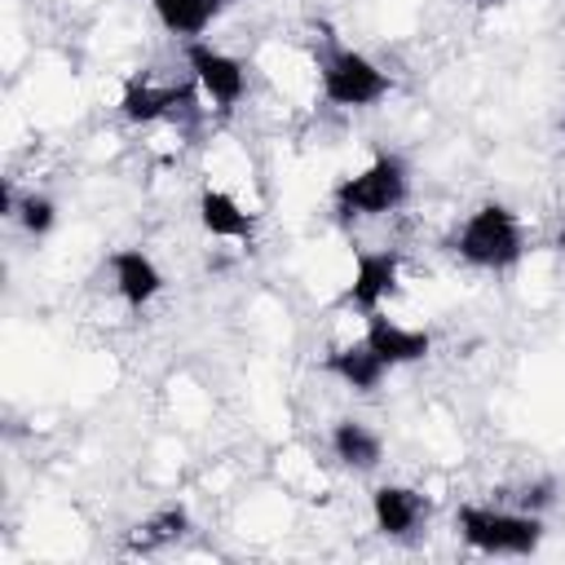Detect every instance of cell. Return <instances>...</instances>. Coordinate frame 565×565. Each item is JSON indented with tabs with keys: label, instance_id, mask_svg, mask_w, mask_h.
Instances as JSON below:
<instances>
[{
	"label": "cell",
	"instance_id": "4",
	"mask_svg": "<svg viewBox=\"0 0 565 565\" xmlns=\"http://www.w3.org/2000/svg\"><path fill=\"white\" fill-rule=\"evenodd\" d=\"M411 194V168L402 154H375L366 168H358L353 177H344L331 190L335 216L340 221H375L388 216L406 203Z\"/></svg>",
	"mask_w": 565,
	"mask_h": 565
},
{
	"label": "cell",
	"instance_id": "6",
	"mask_svg": "<svg viewBox=\"0 0 565 565\" xmlns=\"http://www.w3.org/2000/svg\"><path fill=\"white\" fill-rule=\"evenodd\" d=\"M185 66H190L199 93L221 115H230L243 102V93H247V66L234 53H225V49H216L207 40H185Z\"/></svg>",
	"mask_w": 565,
	"mask_h": 565
},
{
	"label": "cell",
	"instance_id": "5",
	"mask_svg": "<svg viewBox=\"0 0 565 565\" xmlns=\"http://www.w3.org/2000/svg\"><path fill=\"white\" fill-rule=\"evenodd\" d=\"M199 110V84H154L150 75H132L119 93V115L128 124H194Z\"/></svg>",
	"mask_w": 565,
	"mask_h": 565
},
{
	"label": "cell",
	"instance_id": "16",
	"mask_svg": "<svg viewBox=\"0 0 565 565\" xmlns=\"http://www.w3.org/2000/svg\"><path fill=\"white\" fill-rule=\"evenodd\" d=\"M13 221L31 234V238H44V234H53V225H57V203L49 199V194H22L18 199V212H13Z\"/></svg>",
	"mask_w": 565,
	"mask_h": 565
},
{
	"label": "cell",
	"instance_id": "13",
	"mask_svg": "<svg viewBox=\"0 0 565 565\" xmlns=\"http://www.w3.org/2000/svg\"><path fill=\"white\" fill-rule=\"evenodd\" d=\"M327 441H331V455H335L344 468H353V472H371V468L384 459L380 433H375L371 424H362V419H335Z\"/></svg>",
	"mask_w": 565,
	"mask_h": 565
},
{
	"label": "cell",
	"instance_id": "12",
	"mask_svg": "<svg viewBox=\"0 0 565 565\" xmlns=\"http://www.w3.org/2000/svg\"><path fill=\"white\" fill-rule=\"evenodd\" d=\"M199 225H203L212 238H238V243H247L252 230H256L252 212H243V203H238L230 190H216V185H207V190L199 194Z\"/></svg>",
	"mask_w": 565,
	"mask_h": 565
},
{
	"label": "cell",
	"instance_id": "15",
	"mask_svg": "<svg viewBox=\"0 0 565 565\" xmlns=\"http://www.w3.org/2000/svg\"><path fill=\"white\" fill-rule=\"evenodd\" d=\"M190 530V512L181 508V503H168V508H159L154 516H146L141 525H132V534H128V552H163V547H172L181 534Z\"/></svg>",
	"mask_w": 565,
	"mask_h": 565
},
{
	"label": "cell",
	"instance_id": "7",
	"mask_svg": "<svg viewBox=\"0 0 565 565\" xmlns=\"http://www.w3.org/2000/svg\"><path fill=\"white\" fill-rule=\"evenodd\" d=\"M397 278H402V256L393 247H380V252H358L353 260V278L344 287V305L353 313H375L393 291H397Z\"/></svg>",
	"mask_w": 565,
	"mask_h": 565
},
{
	"label": "cell",
	"instance_id": "10",
	"mask_svg": "<svg viewBox=\"0 0 565 565\" xmlns=\"http://www.w3.org/2000/svg\"><path fill=\"white\" fill-rule=\"evenodd\" d=\"M362 340L388 362V371H393V366H415V362H424V358L433 353V335H428L424 327L393 322V318H384L380 309L366 313V335H362Z\"/></svg>",
	"mask_w": 565,
	"mask_h": 565
},
{
	"label": "cell",
	"instance_id": "17",
	"mask_svg": "<svg viewBox=\"0 0 565 565\" xmlns=\"http://www.w3.org/2000/svg\"><path fill=\"white\" fill-rule=\"evenodd\" d=\"M556 499V481L552 477H539V481H525L516 494H512V508H521V512H539L543 516V508Z\"/></svg>",
	"mask_w": 565,
	"mask_h": 565
},
{
	"label": "cell",
	"instance_id": "1",
	"mask_svg": "<svg viewBox=\"0 0 565 565\" xmlns=\"http://www.w3.org/2000/svg\"><path fill=\"white\" fill-rule=\"evenodd\" d=\"M318 88L327 97V106H340V110H366V106H380L393 88L388 71L380 62H371L362 49H349L340 44L331 31L318 49Z\"/></svg>",
	"mask_w": 565,
	"mask_h": 565
},
{
	"label": "cell",
	"instance_id": "9",
	"mask_svg": "<svg viewBox=\"0 0 565 565\" xmlns=\"http://www.w3.org/2000/svg\"><path fill=\"white\" fill-rule=\"evenodd\" d=\"M106 265H110L115 296H119L128 309H146V305L163 291V269H159L154 256L141 252V247H115Z\"/></svg>",
	"mask_w": 565,
	"mask_h": 565
},
{
	"label": "cell",
	"instance_id": "2",
	"mask_svg": "<svg viewBox=\"0 0 565 565\" xmlns=\"http://www.w3.org/2000/svg\"><path fill=\"white\" fill-rule=\"evenodd\" d=\"M450 252L472 269H490V274L512 269L521 260V252H525V234H521L516 212L508 203H494V199L472 207L463 216V225L455 230Z\"/></svg>",
	"mask_w": 565,
	"mask_h": 565
},
{
	"label": "cell",
	"instance_id": "11",
	"mask_svg": "<svg viewBox=\"0 0 565 565\" xmlns=\"http://www.w3.org/2000/svg\"><path fill=\"white\" fill-rule=\"evenodd\" d=\"M322 371L335 375V380H340L344 388H353V393H375V388L384 384V375H388V362H384L366 340H358V344L331 349V353L322 358Z\"/></svg>",
	"mask_w": 565,
	"mask_h": 565
},
{
	"label": "cell",
	"instance_id": "20",
	"mask_svg": "<svg viewBox=\"0 0 565 565\" xmlns=\"http://www.w3.org/2000/svg\"><path fill=\"white\" fill-rule=\"evenodd\" d=\"M477 4H499V0H477Z\"/></svg>",
	"mask_w": 565,
	"mask_h": 565
},
{
	"label": "cell",
	"instance_id": "18",
	"mask_svg": "<svg viewBox=\"0 0 565 565\" xmlns=\"http://www.w3.org/2000/svg\"><path fill=\"white\" fill-rule=\"evenodd\" d=\"M556 252H561V256H565V221H561V225H556Z\"/></svg>",
	"mask_w": 565,
	"mask_h": 565
},
{
	"label": "cell",
	"instance_id": "3",
	"mask_svg": "<svg viewBox=\"0 0 565 565\" xmlns=\"http://www.w3.org/2000/svg\"><path fill=\"white\" fill-rule=\"evenodd\" d=\"M459 539L481 556H534L543 543V516L494 503H463L455 512Z\"/></svg>",
	"mask_w": 565,
	"mask_h": 565
},
{
	"label": "cell",
	"instance_id": "8",
	"mask_svg": "<svg viewBox=\"0 0 565 565\" xmlns=\"http://www.w3.org/2000/svg\"><path fill=\"white\" fill-rule=\"evenodd\" d=\"M428 512H433V503L415 486L384 481L371 490V521L384 539H415L428 525Z\"/></svg>",
	"mask_w": 565,
	"mask_h": 565
},
{
	"label": "cell",
	"instance_id": "19",
	"mask_svg": "<svg viewBox=\"0 0 565 565\" xmlns=\"http://www.w3.org/2000/svg\"><path fill=\"white\" fill-rule=\"evenodd\" d=\"M561 137H565V110H561Z\"/></svg>",
	"mask_w": 565,
	"mask_h": 565
},
{
	"label": "cell",
	"instance_id": "14",
	"mask_svg": "<svg viewBox=\"0 0 565 565\" xmlns=\"http://www.w3.org/2000/svg\"><path fill=\"white\" fill-rule=\"evenodd\" d=\"M234 0H150L159 26L168 35H181V40H199Z\"/></svg>",
	"mask_w": 565,
	"mask_h": 565
}]
</instances>
